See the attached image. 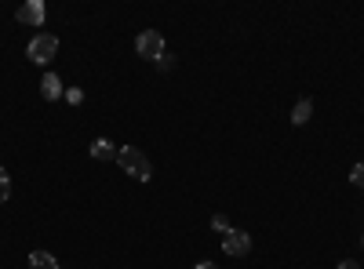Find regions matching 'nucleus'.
Instances as JSON below:
<instances>
[{
    "instance_id": "obj_9",
    "label": "nucleus",
    "mask_w": 364,
    "mask_h": 269,
    "mask_svg": "<svg viewBox=\"0 0 364 269\" xmlns=\"http://www.w3.org/2000/svg\"><path fill=\"white\" fill-rule=\"evenodd\" d=\"M29 269H58L51 251H29Z\"/></svg>"
},
{
    "instance_id": "obj_6",
    "label": "nucleus",
    "mask_w": 364,
    "mask_h": 269,
    "mask_svg": "<svg viewBox=\"0 0 364 269\" xmlns=\"http://www.w3.org/2000/svg\"><path fill=\"white\" fill-rule=\"evenodd\" d=\"M41 95L48 99V102H58L66 95V87H63V80H58L55 73H44V80H41Z\"/></svg>"
},
{
    "instance_id": "obj_10",
    "label": "nucleus",
    "mask_w": 364,
    "mask_h": 269,
    "mask_svg": "<svg viewBox=\"0 0 364 269\" xmlns=\"http://www.w3.org/2000/svg\"><path fill=\"white\" fill-rule=\"evenodd\" d=\"M11 200V175L8 168H0V204H8Z\"/></svg>"
},
{
    "instance_id": "obj_1",
    "label": "nucleus",
    "mask_w": 364,
    "mask_h": 269,
    "mask_svg": "<svg viewBox=\"0 0 364 269\" xmlns=\"http://www.w3.org/2000/svg\"><path fill=\"white\" fill-rule=\"evenodd\" d=\"M117 164L124 168V175H132L135 182H149V178H154V160H149L139 146H124V149H120Z\"/></svg>"
},
{
    "instance_id": "obj_2",
    "label": "nucleus",
    "mask_w": 364,
    "mask_h": 269,
    "mask_svg": "<svg viewBox=\"0 0 364 269\" xmlns=\"http://www.w3.org/2000/svg\"><path fill=\"white\" fill-rule=\"evenodd\" d=\"M55 51H58V37L55 33H37L33 40H29V48H26L29 62H37V66H48L55 58Z\"/></svg>"
},
{
    "instance_id": "obj_7",
    "label": "nucleus",
    "mask_w": 364,
    "mask_h": 269,
    "mask_svg": "<svg viewBox=\"0 0 364 269\" xmlns=\"http://www.w3.org/2000/svg\"><path fill=\"white\" fill-rule=\"evenodd\" d=\"M87 153H91V160H117V153H120V149H117L109 138H95V142H91V149H87Z\"/></svg>"
},
{
    "instance_id": "obj_11",
    "label": "nucleus",
    "mask_w": 364,
    "mask_h": 269,
    "mask_svg": "<svg viewBox=\"0 0 364 269\" xmlns=\"http://www.w3.org/2000/svg\"><path fill=\"white\" fill-rule=\"evenodd\" d=\"M211 229H215V233H223V236H226V233H230L233 226L226 222V215H211Z\"/></svg>"
},
{
    "instance_id": "obj_15",
    "label": "nucleus",
    "mask_w": 364,
    "mask_h": 269,
    "mask_svg": "<svg viewBox=\"0 0 364 269\" xmlns=\"http://www.w3.org/2000/svg\"><path fill=\"white\" fill-rule=\"evenodd\" d=\"M336 269H360V262H353V258H343Z\"/></svg>"
},
{
    "instance_id": "obj_3",
    "label": "nucleus",
    "mask_w": 364,
    "mask_h": 269,
    "mask_svg": "<svg viewBox=\"0 0 364 269\" xmlns=\"http://www.w3.org/2000/svg\"><path fill=\"white\" fill-rule=\"evenodd\" d=\"M135 51H139V58H149V62H157V58L168 51V44H164V37L157 33V29H142V33L135 37Z\"/></svg>"
},
{
    "instance_id": "obj_12",
    "label": "nucleus",
    "mask_w": 364,
    "mask_h": 269,
    "mask_svg": "<svg viewBox=\"0 0 364 269\" xmlns=\"http://www.w3.org/2000/svg\"><path fill=\"white\" fill-rule=\"evenodd\" d=\"M350 182H353L357 190H364V164H353V171H350Z\"/></svg>"
},
{
    "instance_id": "obj_14",
    "label": "nucleus",
    "mask_w": 364,
    "mask_h": 269,
    "mask_svg": "<svg viewBox=\"0 0 364 269\" xmlns=\"http://www.w3.org/2000/svg\"><path fill=\"white\" fill-rule=\"evenodd\" d=\"M157 66H161V70H171V66H175V55H168V51H164V55L157 58Z\"/></svg>"
},
{
    "instance_id": "obj_4",
    "label": "nucleus",
    "mask_w": 364,
    "mask_h": 269,
    "mask_svg": "<svg viewBox=\"0 0 364 269\" xmlns=\"http://www.w3.org/2000/svg\"><path fill=\"white\" fill-rule=\"evenodd\" d=\"M223 251L230 255V258H245L248 251H252V233H245V229H230L226 236H223Z\"/></svg>"
},
{
    "instance_id": "obj_8",
    "label": "nucleus",
    "mask_w": 364,
    "mask_h": 269,
    "mask_svg": "<svg viewBox=\"0 0 364 269\" xmlns=\"http://www.w3.org/2000/svg\"><path fill=\"white\" fill-rule=\"evenodd\" d=\"M310 116H314V99H299V102L291 106V124H295V128H302Z\"/></svg>"
},
{
    "instance_id": "obj_16",
    "label": "nucleus",
    "mask_w": 364,
    "mask_h": 269,
    "mask_svg": "<svg viewBox=\"0 0 364 269\" xmlns=\"http://www.w3.org/2000/svg\"><path fill=\"white\" fill-rule=\"evenodd\" d=\"M193 269H219V265H215V262H197Z\"/></svg>"
},
{
    "instance_id": "obj_13",
    "label": "nucleus",
    "mask_w": 364,
    "mask_h": 269,
    "mask_svg": "<svg viewBox=\"0 0 364 269\" xmlns=\"http://www.w3.org/2000/svg\"><path fill=\"white\" fill-rule=\"evenodd\" d=\"M66 102H73V106H80V102H84V95L77 92V87H66Z\"/></svg>"
},
{
    "instance_id": "obj_17",
    "label": "nucleus",
    "mask_w": 364,
    "mask_h": 269,
    "mask_svg": "<svg viewBox=\"0 0 364 269\" xmlns=\"http://www.w3.org/2000/svg\"><path fill=\"white\" fill-rule=\"evenodd\" d=\"M360 248H364V236H360Z\"/></svg>"
},
{
    "instance_id": "obj_5",
    "label": "nucleus",
    "mask_w": 364,
    "mask_h": 269,
    "mask_svg": "<svg viewBox=\"0 0 364 269\" xmlns=\"http://www.w3.org/2000/svg\"><path fill=\"white\" fill-rule=\"evenodd\" d=\"M15 18L22 22V26H44V18H48V8H44V0H26V4L15 11Z\"/></svg>"
}]
</instances>
